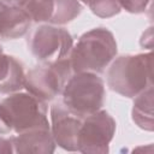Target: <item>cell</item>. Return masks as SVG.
Returning <instances> with one entry per match:
<instances>
[{
    "label": "cell",
    "instance_id": "obj_1",
    "mask_svg": "<svg viewBox=\"0 0 154 154\" xmlns=\"http://www.w3.org/2000/svg\"><path fill=\"white\" fill-rule=\"evenodd\" d=\"M114 51L112 37L108 32L97 30L85 35L75 51V66L84 70H100Z\"/></svg>",
    "mask_w": 154,
    "mask_h": 154
},
{
    "label": "cell",
    "instance_id": "obj_2",
    "mask_svg": "<svg viewBox=\"0 0 154 154\" xmlns=\"http://www.w3.org/2000/svg\"><path fill=\"white\" fill-rule=\"evenodd\" d=\"M65 99L71 109L79 114L93 112L102 102V84L94 76L82 75L69 83Z\"/></svg>",
    "mask_w": 154,
    "mask_h": 154
},
{
    "label": "cell",
    "instance_id": "obj_3",
    "mask_svg": "<svg viewBox=\"0 0 154 154\" xmlns=\"http://www.w3.org/2000/svg\"><path fill=\"white\" fill-rule=\"evenodd\" d=\"M71 40L69 35L54 28H41L34 37L32 51L38 58L52 59L63 55L70 47Z\"/></svg>",
    "mask_w": 154,
    "mask_h": 154
},
{
    "label": "cell",
    "instance_id": "obj_4",
    "mask_svg": "<svg viewBox=\"0 0 154 154\" xmlns=\"http://www.w3.org/2000/svg\"><path fill=\"white\" fill-rule=\"evenodd\" d=\"M28 24L26 16L19 10L11 8L0 13V32L2 36L13 37L20 35Z\"/></svg>",
    "mask_w": 154,
    "mask_h": 154
}]
</instances>
